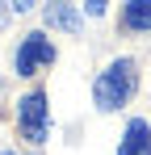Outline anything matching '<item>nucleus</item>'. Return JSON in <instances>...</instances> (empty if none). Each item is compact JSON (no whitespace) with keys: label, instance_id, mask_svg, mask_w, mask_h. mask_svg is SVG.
<instances>
[{"label":"nucleus","instance_id":"7","mask_svg":"<svg viewBox=\"0 0 151 155\" xmlns=\"http://www.w3.org/2000/svg\"><path fill=\"white\" fill-rule=\"evenodd\" d=\"M4 4H8V8H13V13H25V8H34V4H38V0H4Z\"/></svg>","mask_w":151,"mask_h":155},{"label":"nucleus","instance_id":"2","mask_svg":"<svg viewBox=\"0 0 151 155\" xmlns=\"http://www.w3.org/2000/svg\"><path fill=\"white\" fill-rule=\"evenodd\" d=\"M17 122H21V134L29 143H46V97L42 92H29L17 101Z\"/></svg>","mask_w":151,"mask_h":155},{"label":"nucleus","instance_id":"1","mask_svg":"<svg viewBox=\"0 0 151 155\" xmlns=\"http://www.w3.org/2000/svg\"><path fill=\"white\" fill-rule=\"evenodd\" d=\"M134 84H139V67H134V59H113V63L97 76L92 97H97V105L109 113V109H122V105L130 101Z\"/></svg>","mask_w":151,"mask_h":155},{"label":"nucleus","instance_id":"5","mask_svg":"<svg viewBox=\"0 0 151 155\" xmlns=\"http://www.w3.org/2000/svg\"><path fill=\"white\" fill-rule=\"evenodd\" d=\"M122 29H130V34H143V29H151V0H130L122 13Z\"/></svg>","mask_w":151,"mask_h":155},{"label":"nucleus","instance_id":"3","mask_svg":"<svg viewBox=\"0 0 151 155\" xmlns=\"http://www.w3.org/2000/svg\"><path fill=\"white\" fill-rule=\"evenodd\" d=\"M55 63V46L46 34H25V42L17 46V76H34L38 67Z\"/></svg>","mask_w":151,"mask_h":155},{"label":"nucleus","instance_id":"6","mask_svg":"<svg viewBox=\"0 0 151 155\" xmlns=\"http://www.w3.org/2000/svg\"><path fill=\"white\" fill-rule=\"evenodd\" d=\"M46 21H50V25H59V29H67V34L80 29V17L72 13L67 0H55V4H50V8H46Z\"/></svg>","mask_w":151,"mask_h":155},{"label":"nucleus","instance_id":"4","mask_svg":"<svg viewBox=\"0 0 151 155\" xmlns=\"http://www.w3.org/2000/svg\"><path fill=\"white\" fill-rule=\"evenodd\" d=\"M118 155H151V126L143 122V117H134V122L126 126Z\"/></svg>","mask_w":151,"mask_h":155},{"label":"nucleus","instance_id":"8","mask_svg":"<svg viewBox=\"0 0 151 155\" xmlns=\"http://www.w3.org/2000/svg\"><path fill=\"white\" fill-rule=\"evenodd\" d=\"M105 4H109V0H84V8H88L92 17H101V13H105Z\"/></svg>","mask_w":151,"mask_h":155}]
</instances>
